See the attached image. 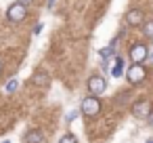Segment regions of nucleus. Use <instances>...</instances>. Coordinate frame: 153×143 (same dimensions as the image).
<instances>
[{
  "label": "nucleus",
  "instance_id": "6",
  "mask_svg": "<svg viewBox=\"0 0 153 143\" xmlns=\"http://www.w3.org/2000/svg\"><path fill=\"white\" fill-rule=\"evenodd\" d=\"M143 21H145V13H143V11L132 9V11H128V13H126V23H128L130 28H138Z\"/></svg>",
  "mask_w": 153,
  "mask_h": 143
},
{
  "label": "nucleus",
  "instance_id": "10",
  "mask_svg": "<svg viewBox=\"0 0 153 143\" xmlns=\"http://www.w3.org/2000/svg\"><path fill=\"white\" fill-rule=\"evenodd\" d=\"M122 72H124V59H122V57H117V59H115V67L111 70V74H113V78H120V76H122Z\"/></svg>",
  "mask_w": 153,
  "mask_h": 143
},
{
  "label": "nucleus",
  "instance_id": "19",
  "mask_svg": "<svg viewBox=\"0 0 153 143\" xmlns=\"http://www.w3.org/2000/svg\"><path fill=\"white\" fill-rule=\"evenodd\" d=\"M147 143H153V139H149V141H147Z\"/></svg>",
  "mask_w": 153,
  "mask_h": 143
},
{
  "label": "nucleus",
  "instance_id": "16",
  "mask_svg": "<svg viewBox=\"0 0 153 143\" xmlns=\"http://www.w3.org/2000/svg\"><path fill=\"white\" fill-rule=\"evenodd\" d=\"M55 2H57V0H48V9H53V7H55Z\"/></svg>",
  "mask_w": 153,
  "mask_h": 143
},
{
  "label": "nucleus",
  "instance_id": "12",
  "mask_svg": "<svg viewBox=\"0 0 153 143\" xmlns=\"http://www.w3.org/2000/svg\"><path fill=\"white\" fill-rule=\"evenodd\" d=\"M113 46H115V40L111 42V46H105V49H101V57H103V59H109V57L113 55Z\"/></svg>",
  "mask_w": 153,
  "mask_h": 143
},
{
  "label": "nucleus",
  "instance_id": "18",
  "mask_svg": "<svg viewBox=\"0 0 153 143\" xmlns=\"http://www.w3.org/2000/svg\"><path fill=\"white\" fill-rule=\"evenodd\" d=\"M149 57H151V61H153V53H151V55H149Z\"/></svg>",
  "mask_w": 153,
  "mask_h": 143
},
{
  "label": "nucleus",
  "instance_id": "15",
  "mask_svg": "<svg viewBox=\"0 0 153 143\" xmlns=\"http://www.w3.org/2000/svg\"><path fill=\"white\" fill-rule=\"evenodd\" d=\"M17 2H21V4H25V7H27V4L32 2V0H17Z\"/></svg>",
  "mask_w": 153,
  "mask_h": 143
},
{
  "label": "nucleus",
  "instance_id": "1",
  "mask_svg": "<svg viewBox=\"0 0 153 143\" xmlns=\"http://www.w3.org/2000/svg\"><path fill=\"white\" fill-rule=\"evenodd\" d=\"M7 17L11 23H21L25 17H27V7L21 4V2H13L9 9H7Z\"/></svg>",
  "mask_w": 153,
  "mask_h": 143
},
{
  "label": "nucleus",
  "instance_id": "4",
  "mask_svg": "<svg viewBox=\"0 0 153 143\" xmlns=\"http://www.w3.org/2000/svg\"><path fill=\"white\" fill-rule=\"evenodd\" d=\"M128 82L130 84H140L145 78H147V70L143 67V65H136V63H132V67H128Z\"/></svg>",
  "mask_w": 153,
  "mask_h": 143
},
{
  "label": "nucleus",
  "instance_id": "14",
  "mask_svg": "<svg viewBox=\"0 0 153 143\" xmlns=\"http://www.w3.org/2000/svg\"><path fill=\"white\" fill-rule=\"evenodd\" d=\"M17 84H19L17 80H9L7 82V93H15L17 91Z\"/></svg>",
  "mask_w": 153,
  "mask_h": 143
},
{
  "label": "nucleus",
  "instance_id": "9",
  "mask_svg": "<svg viewBox=\"0 0 153 143\" xmlns=\"http://www.w3.org/2000/svg\"><path fill=\"white\" fill-rule=\"evenodd\" d=\"M32 82H34V84H38V86H46V82H48V76H46L44 72H38V74H34Z\"/></svg>",
  "mask_w": 153,
  "mask_h": 143
},
{
  "label": "nucleus",
  "instance_id": "8",
  "mask_svg": "<svg viewBox=\"0 0 153 143\" xmlns=\"http://www.w3.org/2000/svg\"><path fill=\"white\" fill-rule=\"evenodd\" d=\"M25 143H44V133L42 130H30L25 135Z\"/></svg>",
  "mask_w": 153,
  "mask_h": 143
},
{
  "label": "nucleus",
  "instance_id": "17",
  "mask_svg": "<svg viewBox=\"0 0 153 143\" xmlns=\"http://www.w3.org/2000/svg\"><path fill=\"white\" fill-rule=\"evenodd\" d=\"M0 74H2V63H0Z\"/></svg>",
  "mask_w": 153,
  "mask_h": 143
},
{
  "label": "nucleus",
  "instance_id": "11",
  "mask_svg": "<svg viewBox=\"0 0 153 143\" xmlns=\"http://www.w3.org/2000/svg\"><path fill=\"white\" fill-rule=\"evenodd\" d=\"M143 34H145L147 38H151V40H153V19H151V21H147V23L143 25Z\"/></svg>",
  "mask_w": 153,
  "mask_h": 143
},
{
  "label": "nucleus",
  "instance_id": "13",
  "mask_svg": "<svg viewBox=\"0 0 153 143\" xmlns=\"http://www.w3.org/2000/svg\"><path fill=\"white\" fill-rule=\"evenodd\" d=\"M59 143H78V139H76L71 133H67V135H63V137H61V141H59Z\"/></svg>",
  "mask_w": 153,
  "mask_h": 143
},
{
  "label": "nucleus",
  "instance_id": "5",
  "mask_svg": "<svg viewBox=\"0 0 153 143\" xmlns=\"http://www.w3.org/2000/svg\"><path fill=\"white\" fill-rule=\"evenodd\" d=\"M147 57H149V51H147L145 44H134V46L130 49V59H132V63L140 65Z\"/></svg>",
  "mask_w": 153,
  "mask_h": 143
},
{
  "label": "nucleus",
  "instance_id": "7",
  "mask_svg": "<svg viewBox=\"0 0 153 143\" xmlns=\"http://www.w3.org/2000/svg\"><path fill=\"white\" fill-rule=\"evenodd\" d=\"M149 112H151V103H149L147 99H140V101H136V103L132 105V114H134L136 118H147Z\"/></svg>",
  "mask_w": 153,
  "mask_h": 143
},
{
  "label": "nucleus",
  "instance_id": "20",
  "mask_svg": "<svg viewBox=\"0 0 153 143\" xmlns=\"http://www.w3.org/2000/svg\"><path fill=\"white\" fill-rule=\"evenodd\" d=\"M4 143H9V141H4Z\"/></svg>",
  "mask_w": 153,
  "mask_h": 143
},
{
  "label": "nucleus",
  "instance_id": "3",
  "mask_svg": "<svg viewBox=\"0 0 153 143\" xmlns=\"http://www.w3.org/2000/svg\"><path fill=\"white\" fill-rule=\"evenodd\" d=\"M101 112V101H99V97H86L84 101H82V114L84 116H88V118H94L97 114Z\"/></svg>",
  "mask_w": 153,
  "mask_h": 143
},
{
  "label": "nucleus",
  "instance_id": "2",
  "mask_svg": "<svg viewBox=\"0 0 153 143\" xmlns=\"http://www.w3.org/2000/svg\"><path fill=\"white\" fill-rule=\"evenodd\" d=\"M86 86H88V91H90L92 97H99V95H103L107 91V80L103 76H90Z\"/></svg>",
  "mask_w": 153,
  "mask_h": 143
}]
</instances>
